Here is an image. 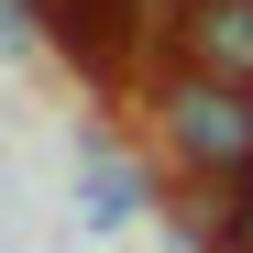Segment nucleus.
<instances>
[{
    "instance_id": "f257e3e1",
    "label": "nucleus",
    "mask_w": 253,
    "mask_h": 253,
    "mask_svg": "<svg viewBox=\"0 0 253 253\" xmlns=\"http://www.w3.org/2000/svg\"><path fill=\"white\" fill-rule=\"evenodd\" d=\"M154 121H165V154H176L187 176H253V99L242 88L165 77V88H154Z\"/></svg>"
},
{
    "instance_id": "f03ea898",
    "label": "nucleus",
    "mask_w": 253,
    "mask_h": 253,
    "mask_svg": "<svg viewBox=\"0 0 253 253\" xmlns=\"http://www.w3.org/2000/svg\"><path fill=\"white\" fill-rule=\"evenodd\" d=\"M176 77H209V88L253 99V0H198L187 44H176Z\"/></svg>"
},
{
    "instance_id": "7ed1b4c3",
    "label": "nucleus",
    "mask_w": 253,
    "mask_h": 253,
    "mask_svg": "<svg viewBox=\"0 0 253 253\" xmlns=\"http://www.w3.org/2000/svg\"><path fill=\"white\" fill-rule=\"evenodd\" d=\"M143 198H154V187H143V176H132V165H121L99 132L77 143V231H121V220H132Z\"/></svg>"
},
{
    "instance_id": "20e7f679",
    "label": "nucleus",
    "mask_w": 253,
    "mask_h": 253,
    "mask_svg": "<svg viewBox=\"0 0 253 253\" xmlns=\"http://www.w3.org/2000/svg\"><path fill=\"white\" fill-rule=\"evenodd\" d=\"M33 11H44V44H66V55H77V44L110 22V0H33Z\"/></svg>"
},
{
    "instance_id": "39448f33",
    "label": "nucleus",
    "mask_w": 253,
    "mask_h": 253,
    "mask_svg": "<svg viewBox=\"0 0 253 253\" xmlns=\"http://www.w3.org/2000/svg\"><path fill=\"white\" fill-rule=\"evenodd\" d=\"M44 44V11H33V0H0V55H33Z\"/></svg>"
},
{
    "instance_id": "423d86ee",
    "label": "nucleus",
    "mask_w": 253,
    "mask_h": 253,
    "mask_svg": "<svg viewBox=\"0 0 253 253\" xmlns=\"http://www.w3.org/2000/svg\"><path fill=\"white\" fill-rule=\"evenodd\" d=\"M220 253H253V176L231 187V242H220Z\"/></svg>"
}]
</instances>
